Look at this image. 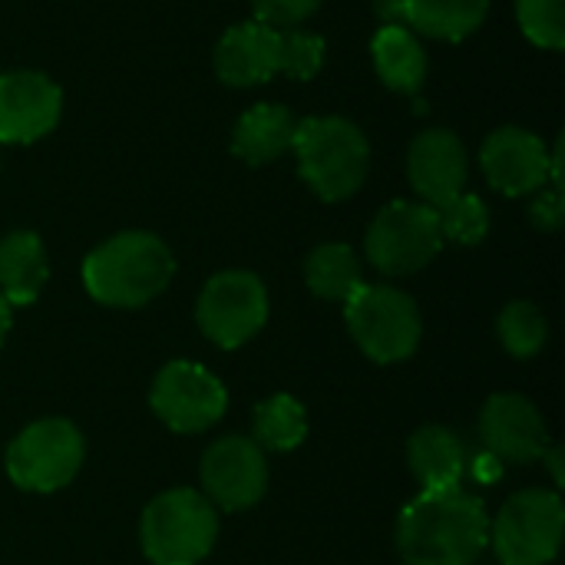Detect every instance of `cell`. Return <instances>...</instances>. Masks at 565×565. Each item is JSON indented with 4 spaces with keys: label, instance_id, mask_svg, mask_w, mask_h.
<instances>
[{
    "label": "cell",
    "instance_id": "obj_4",
    "mask_svg": "<svg viewBox=\"0 0 565 565\" xmlns=\"http://www.w3.org/2000/svg\"><path fill=\"white\" fill-rule=\"evenodd\" d=\"M218 540V510L195 490L159 493L139 523V543L152 565H199Z\"/></svg>",
    "mask_w": 565,
    "mask_h": 565
},
{
    "label": "cell",
    "instance_id": "obj_19",
    "mask_svg": "<svg viewBox=\"0 0 565 565\" xmlns=\"http://www.w3.org/2000/svg\"><path fill=\"white\" fill-rule=\"evenodd\" d=\"M407 467L420 490H454L467 473L463 440L450 427L427 424L407 444Z\"/></svg>",
    "mask_w": 565,
    "mask_h": 565
},
{
    "label": "cell",
    "instance_id": "obj_7",
    "mask_svg": "<svg viewBox=\"0 0 565 565\" xmlns=\"http://www.w3.org/2000/svg\"><path fill=\"white\" fill-rule=\"evenodd\" d=\"M565 507L556 490H523L490 523L500 565H550L563 550Z\"/></svg>",
    "mask_w": 565,
    "mask_h": 565
},
{
    "label": "cell",
    "instance_id": "obj_29",
    "mask_svg": "<svg viewBox=\"0 0 565 565\" xmlns=\"http://www.w3.org/2000/svg\"><path fill=\"white\" fill-rule=\"evenodd\" d=\"M530 222H533L536 228H543V232H556V228H563V222H565L563 189H556V185H543V189L533 195V202H530Z\"/></svg>",
    "mask_w": 565,
    "mask_h": 565
},
{
    "label": "cell",
    "instance_id": "obj_22",
    "mask_svg": "<svg viewBox=\"0 0 565 565\" xmlns=\"http://www.w3.org/2000/svg\"><path fill=\"white\" fill-rule=\"evenodd\" d=\"M305 281L315 298L344 305L364 285L361 258L344 242H324L311 248V255L305 258Z\"/></svg>",
    "mask_w": 565,
    "mask_h": 565
},
{
    "label": "cell",
    "instance_id": "obj_18",
    "mask_svg": "<svg viewBox=\"0 0 565 565\" xmlns=\"http://www.w3.org/2000/svg\"><path fill=\"white\" fill-rule=\"evenodd\" d=\"M50 278V258L36 232H10L0 238V298L10 308H26L40 298Z\"/></svg>",
    "mask_w": 565,
    "mask_h": 565
},
{
    "label": "cell",
    "instance_id": "obj_24",
    "mask_svg": "<svg viewBox=\"0 0 565 565\" xmlns=\"http://www.w3.org/2000/svg\"><path fill=\"white\" fill-rule=\"evenodd\" d=\"M497 334L507 354L526 361L536 358L550 341V321L533 301H510L497 318Z\"/></svg>",
    "mask_w": 565,
    "mask_h": 565
},
{
    "label": "cell",
    "instance_id": "obj_3",
    "mask_svg": "<svg viewBox=\"0 0 565 565\" xmlns=\"http://www.w3.org/2000/svg\"><path fill=\"white\" fill-rule=\"evenodd\" d=\"M291 152L298 159V175L321 202L351 199L371 172V142L348 116L298 119Z\"/></svg>",
    "mask_w": 565,
    "mask_h": 565
},
{
    "label": "cell",
    "instance_id": "obj_12",
    "mask_svg": "<svg viewBox=\"0 0 565 565\" xmlns=\"http://www.w3.org/2000/svg\"><path fill=\"white\" fill-rule=\"evenodd\" d=\"M63 116V89L40 70L0 73V146H30Z\"/></svg>",
    "mask_w": 565,
    "mask_h": 565
},
{
    "label": "cell",
    "instance_id": "obj_32",
    "mask_svg": "<svg viewBox=\"0 0 565 565\" xmlns=\"http://www.w3.org/2000/svg\"><path fill=\"white\" fill-rule=\"evenodd\" d=\"M377 13L384 17V23L404 26V0H377Z\"/></svg>",
    "mask_w": 565,
    "mask_h": 565
},
{
    "label": "cell",
    "instance_id": "obj_14",
    "mask_svg": "<svg viewBox=\"0 0 565 565\" xmlns=\"http://www.w3.org/2000/svg\"><path fill=\"white\" fill-rule=\"evenodd\" d=\"M480 440L500 463H536L550 450V430L540 407L523 394H493L480 414Z\"/></svg>",
    "mask_w": 565,
    "mask_h": 565
},
{
    "label": "cell",
    "instance_id": "obj_11",
    "mask_svg": "<svg viewBox=\"0 0 565 565\" xmlns=\"http://www.w3.org/2000/svg\"><path fill=\"white\" fill-rule=\"evenodd\" d=\"M202 487L205 500L222 513H238L255 507L268 490V460L265 450L248 437H222L202 457Z\"/></svg>",
    "mask_w": 565,
    "mask_h": 565
},
{
    "label": "cell",
    "instance_id": "obj_10",
    "mask_svg": "<svg viewBox=\"0 0 565 565\" xmlns=\"http://www.w3.org/2000/svg\"><path fill=\"white\" fill-rule=\"evenodd\" d=\"M152 414L172 434H202L228 411L225 384L195 361H169L149 387Z\"/></svg>",
    "mask_w": 565,
    "mask_h": 565
},
{
    "label": "cell",
    "instance_id": "obj_6",
    "mask_svg": "<svg viewBox=\"0 0 565 565\" xmlns=\"http://www.w3.org/2000/svg\"><path fill=\"white\" fill-rule=\"evenodd\" d=\"M86 460V440L76 424L46 417L23 427L7 447V477L23 493H56L70 487Z\"/></svg>",
    "mask_w": 565,
    "mask_h": 565
},
{
    "label": "cell",
    "instance_id": "obj_30",
    "mask_svg": "<svg viewBox=\"0 0 565 565\" xmlns=\"http://www.w3.org/2000/svg\"><path fill=\"white\" fill-rule=\"evenodd\" d=\"M500 470H503V463L497 460V457H490L487 450L477 457V480H500Z\"/></svg>",
    "mask_w": 565,
    "mask_h": 565
},
{
    "label": "cell",
    "instance_id": "obj_5",
    "mask_svg": "<svg viewBox=\"0 0 565 565\" xmlns=\"http://www.w3.org/2000/svg\"><path fill=\"white\" fill-rule=\"evenodd\" d=\"M344 321L354 344L374 364H397L414 358L424 321L417 301L394 285H361L344 301Z\"/></svg>",
    "mask_w": 565,
    "mask_h": 565
},
{
    "label": "cell",
    "instance_id": "obj_28",
    "mask_svg": "<svg viewBox=\"0 0 565 565\" xmlns=\"http://www.w3.org/2000/svg\"><path fill=\"white\" fill-rule=\"evenodd\" d=\"M324 0H252L255 20L275 30H291L311 20L321 10Z\"/></svg>",
    "mask_w": 565,
    "mask_h": 565
},
{
    "label": "cell",
    "instance_id": "obj_8",
    "mask_svg": "<svg viewBox=\"0 0 565 565\" xmlns=\"http://www.w3.org/2000/svg\"><path fill=\"white\" fill-rule=\"evenodd\" d=\"M444 248L440 222L430 205L420 199H394L387 202L364 235L367 262L391 278L414 275L427 268Z\"/></svg>",
    "mask_w": 565,
    "mask_h": 565
},
{
    "label": "cell",
    "instance_id": "obj_2",
    "mask_svg": "<svg viewBox=\"0 0 565 565\" xmlns=\"http://www.w3.org/2000/svg\"><path fill=\"white\" fill-rule=\"evenodd\" d=\"M175 275L169 245L152 232H119L83 258V288L103 308H142Z\"/></svg>",
    "mask_w": 565,
    "mask_h": 565
},
{
    "label": "cell",
    "instance_id": "obj_21",
    "mask_svg": "<svg viewBox=\"0 0 565 565\" xmlns=\"http://www.w3.org/2000/svg\"><path fill=\"white\" fill-rule=\"evenodd\" d=\"M490 0H404V26L444 43H460L487 23Z\"/></svg>",
    "mask_w": 565,
    "mask_h": 565
},
{
    "label": "cell",
    "instance_id": "obj_26",
    "mask_svg": "<svg viewBox=\"0 0 565 565\" xmlns=\"http://www.w3.org/2000/svg\"><path fill=\"white\" fill-rule=\"evenodd\" d=\"M434 212H437L444 242H454V245H480L490 235V209L473 192H460L450 202L437 205Z\"/></svg>",
    "mask_w": 565,
    "mask_h": 565
},
{
    "label": "cell",
    "instance_id": "obj_17",
    "mask_svg": "<svg viewBox=\"0 0 565 565\" xmlns=\"http://www.w3.org/2000/svg\"><path fill=\"white\" fill-rule=\"evenodd\" d=\"M298 119L281 103H255L232 129V156L248 166H268L291 152Z\"/></svg>",
    "mask_w": 565,
    "mask_h": 565
},
{
    "label": "cell",
    "instance_id": "obj_16",
    "mask_svg": "<svg viewBox=\"0 0 565 565\" xmlns=\"http://www.w3.org/2000/svg\"><path fill=\"white\" fill-rule=\"evenodd\" d=\"M275 26H265L258 20L235 23L222 33L212 53L215 76L225 86L248 89L262 86L271 76H278V56H275Z\"/></svg>",
    "mask_w": 565,
    "mask_h": 565
},
{
    "label": "cell",
    "instance_id": "obj_27",
    "mask_svg": "<svg viewBox=\"0 0 565 565\" xmlns=\"http://www.w3.org/2000/svg\"><path fill=\"white\" fill-rule=\"evenodd\" d=\"M516 20L533 46L553 53L565 46V0H516Z\"/></svg>",
    "mask_w": 565,
    "mask_h": 565
},
{
    "label": "cell",
    "instance_id": "obj_20",
    "mask_svg": "<svg viewBox=\"0 0 565 565\" xmlns=\"http://www.w3.org/2000/svg\"><path fill=\"white\" fill-rule=\"evenodd\" d=\"M371 60L381 83L394 93L414 96L427 83V50L417 33L401 23H384L371 36Z\"/></svg>",
    "mask_w": 565,
    "mask_h": 565
},
{
    "label": "cell",
    "instance_id": "obj_23",
    "mask_svg": "<svg viewBox=\"0 0 565 565\" xmlns=\"http://www.w3.org/2000/svg\"><path fill=\"white\" fill-rule=\"evenodd\" d=\"M255 444L271 454H291L308 440L305 404L291 394H271L255 407Z\"/></svg>",
    "mask_w": 565,
    "mask_h": 565
},
{
    "label": "cell",
    "instance_id": "obj_1",
    "mask_svg": "<svg viewBox=\"0 0 565 565\" xmlns=\"http://www.w3.org/2000/svg\"><path fill=\"white\" fill-rule=\"evenodd\" d=\"M404 565H473L490 546L483 503L463 487L420 490L397 516Z\"/></svg>",
    "mask_w": 565,
    "mask_h": 565
},
{
    "label": "cell",
    "instance_id": "obj_13",
    "mask_svg": "<svg viewBox=\"0 0 565 565\" xmlns=\"http://www.w3.org/2000/svg\"><path fill=\"white\" fill-rule=\"evenodd\" d=\"M480 166L487 182L510 199L536 195L550 185V146L523 126L493 129L480 146Z\"/></svg>",
    "mask_w": 565,
    "mask_h": 565
},
{
    "label": "cell",
    "instance_id": "obj_25",
    "mask_svg": "<svg viewBox=\"0 0 565 565\" xmlns=\"http://www.w3.org/2000/svg\"><path fill=\"white\" fill-rule=\"evenodd\" d=\"M275 56H278V73L288 79H315L324 66L328 56V43L324 36L291 26V30H278L275 33Z\"/></svg>",
    "mask_w": 565,
    "mask_h": 565
},
{
    "label": "cell",
    "instance_id": "obj_9",
    "mask_svg": "<svg viewBox=\"0 0 565 565\" xmlns=\"http://www.w3.org/2000/svg\"><path fill=\"white\" fill-rule=\"evenodd\" d=\"M195 321L202 334L222 351L248 344L268 321L265 281L242 268L212 275L195 301Z\"/></svg>",
    "mask_w": 565,
    "mask_h": 565
},
{
    "label": "cell",
    "instance_id": "obj_15",
    "mask_svg": "<svg viewBox=\"0 0 565 565\" xmlns=\"http://www.w3.org/2000/svg\"><path fill=\"white\" fill-rule=\"evenodd\" d=\"M470 175L467 146L454 129L434 126L414 136L407 149V179L424 205L437 209L463 192Z\"/></svg>",
    "mask_w": 565,
    "mask_h": 565
},
{
    "label": "cell",
    "instance_id": "obj_31",
    "mask_svg": "<svg viewBox=\"0 0 565 565\" xmlns=\"http://www.w3.org/2000/svg\"><path fill=\"white\" fill-rule=\"evenodd\" d=\"M540 463H546V467H550V473H553V483H556V490H559V487L565 483L563 450H559V447H550V450L543 454V460H540Z\"/></svg>",
    "mask_w": 565,
    "mask_h": 565
},
{
    "label": "cell",
    "instance_id": "obj_33",
    "mask_svg": "<svg viewBox=\"0 0 565 565\" xmlns=\"http://www.w3.org/2000/svg\"><path fill=\"white\" fill-rule=\"evenodd\" d=\"M10 324H13V318H10V305L0 298V344L7 341V334H10Z\"/></svg>",
    "mask_w": 565,
    "mask_h": 565
}]
</instances>
